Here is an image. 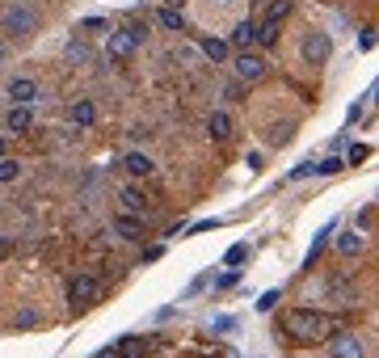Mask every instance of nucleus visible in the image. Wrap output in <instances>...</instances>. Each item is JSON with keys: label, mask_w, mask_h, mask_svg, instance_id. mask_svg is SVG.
<instances>
[{"label": "nucleus", "mask_w": 379, "mask_h": 358, "mask_svg": "<svg viewBox=\"0 0 379 358\" xmlns=\"http://www.w3.org/2000/svg\"><path fill=\"white\" fill-rule=\"evenodd\" d=\"M17 177H21V165H17V161H9V156H5V161H0V186H13V181H17Z\"/></svg>", "instance_id": "5701e85b"}, {"label": "nucleus", "mask_w": 379, "mask_h": 358, "mask_svg": "<svg viewBox=\"0 0 379 358\" xmlns=\"http://www.w3.org/2000/svg\"><path fill=\"white\" fill-rule=\"evenodd\" d=\"M68 118H72L76 127H93V123H97V106H93V101H76Z\"/></svg>", "instance_id": "6ab92c4d"}, {"label": "nucleus", "mask_w": 379, "mask_h": 358, "mask_svg": "<svg viewBox=\"0 0 379 358\" xmlns=\"http://www.w3.org/2000/svg\"><path fill=\"white\" fill-rule=\"evenodd\" d=\"M123 30H127V34H131V38H135V42H139V46H143V42H148V21H135V17H131V21H127V26H123Z\"/></svg>", "instance_id": "bb28decb"}, {"label": "nucleus", "mask_w": 379, "mask_h": 358, "mask_svg": "<svg viewBox=\"0 0 379 358\" xmlns=\"http://www.w3.org/2000/svg\"><path fill=\"white\" fill-rule=\"evenodd\" d=\"M190 358H206V354H190Z\"/></svg>", "instance_id": "a18cd8bd"}, {"label": "nucleus", "mask_w": 379, "mask_h": 358, "mask_svg": "<svg viewBox=\"0 0 379 358\" xmlns=\"http://www.w3.org/2000/svg\"><path fill=\"white\" fill-rule=\"evenodd\" d=\"M261 13H265V21H287V13H291V0H270V5H265Z\"/></svg>", "instance_id": "4be33fe9"}, {"label": "nucleus", "mask_w": 379, "mask_h": 358, "mask_svg": "<svg viewBox=\"0 0 379 358\" xmlns=\"http://www.w3.org/2000/svg\"><path fill=\"white\" fill-rule=\"evenodd\" d=\"M118 202H123V211H131V215H148V194L135 190V186H127V190L118 194Z\"/></svg>", "instance_id": "4468645a"}, {"label": "nucleus", "mask_w": 379, "mask_h": 358, "mask_svg": "<svg viewBox=\"0 0 379 358\" xmlns=\"http://www.w3.org/2000/svg\"><path fill=\"white\" fill-rule=\"evenodd\" d=\"M5 156H9V139H5V135H0V161H5Z\"/></svg>", "instance_id": "58836bf2"}, {"label": "nucleus", "mask_w": 379, "mask_h": 358, "mask_svg": "<svg viewBox=\"0 0 379 358\" xmlns=\"http://www.w3.org/2000/svg\"><path fill=\"white\" fill-rule=\"evenodd\" d=\"M5 30H9V38H30V34L38 30V13H34L30 5H13V9L5 13Z\"/></svg>", "instance_id": "20e7f679"}, {"label": "nucleus", "mask_w": 379, "mask_h": 358, "mask_svg": "<svg viewBox=\"0 0 379 358\" xmlns=\"http://www.w3.org/2000/svg\"><path fill=\"white\" fill-rule=\"evenodd\" d=\"M236 283H240V270H236V266H228V274L215 278V287H220V291H228V287H236Z\"/></svg>", "instance_id": "c85d7f7f"}, {"label": "nucleus", "mask_w": 379, "mask_h": 358, "mask_svg": "<svg viewBox=\"0 0 379 358\" xmlns=\"http://www.w3.org/2000/svg\"><path fill=\"white\" fill-rule=\"evenodd\" d=\"M64 55H68V60H76V64H89V46H85L80 38H72V42L64 46Z\"/></svg>", "instance_id": "393cba45"}, {"label": "nucleus", "mask_w": 379, "mask_h": 358, "mask_svg": "<svg viewBox=\"0 0 379 358\" xmlns=\"http://www.w3.org/2000/svg\"><path fill=\"white\" fill-rule=\"evenodd\" d=\"M228 42H232L236 51H253V46H257V21H236Z\"/></svg>", "instance_id": "9b49d317"}, {"label": "nucleus", "mask_w": 379, "mask_h": 358, "mask_svg": "<svg viewBox=\"0 0 379 358\" xmlns=\"http://www.w3.org/2000/svg\"><path fill=\"white\" fill-rule=\"evenodd\" d=\"M38 97V84L34 80H9V101H13V106H30V101Z\"/></svg>", "instance_id": "f8f14e48"}, {"label": "nucleus", "mask_w": 379, "mask_h": 358, "mask_svg": "<svg viewBox=\"0 0 379 358\" xmlns=\"http://www.w3.org/2000/svg\"><path fill=\"white\" fill-rule=\"evenodd\" d=\"M232 72H236V80L253 84V80H261L270 72V64L257 55V51H236V55H232Z\"/></svg>", "instance_id": "7ed1b4c3"}, {"label": "nucleus", "mask_w": 379, "mask_h": 358, "mask_svg": "<svg viewBox=\"0 0 379 358\" xmlns=\"http://www.w3.org/2000/svg\"><path fill=\"white\" fill-rule=\"evenodd\" d=\"M118 354H123L118 346H110V350H97V358H118Z\"/></svg>", "instance_id": "e433bc0d"}, {"label": "nucleus", "mask_w": 379, "mask_h": 358, "mask_svg": "<svg viewBox=\"0 0 379 358\" xmlns=\"http://www.w3.org/2000/svg\"><path fill=\"white\" fill-rule=\"evenodd\" d=\"M220 228V220H198V224H190V236H198V232H215Z\"/></svg>", "instance_id": "2f4dec72"}, {"label": "nucleus", "mask_w": 379, "mask_h": 358, "mask_svg": "<svg viewBox=\"0 0 379 358\" xmlns=\"http://www.w3.org/2000/svg\"><path fill=\"white\" fill-rule=\"evenodd\" d=\"M0 64H5V42H0Z\"/></svg>", "instance_id": "a19ab883"}, {"label": "nucleus", "mask_w": 379, "mask_h": 358, "mask_svg": "<svg viewBox=\"0 0 379 358\" xmlns=\"http://www.w3.org/2000/svg\"><path fill=\"white\" fill-rule=\"evenodd\" d=\"M329 55H333V38L320 34V30H312V34L303 38V60H308L312 68H324V64H329Z\"/></svg>", "instance_id": "39448f33"}, {"label": "nucleus", "mask_w": 379, "mask_h": 358, "mask_svg": "<svg viewBox=\"0 0 379 358\" xmlns=\"http://www.w3.org/2000/svg\"><path fill=\"white\" fill-rule=\"evenodd\" d=\"M279 299H283V291H279V287H274V291H261V295H257V312H270Z\"/></svg>", "instance_id": "a878e982"}, {"label": "nucleus", "mask_w": 379, "mask_h": 358, "mask_svg": "<svg viewBox=\"0 0 379 358\" xmlns=\"http://www.w3.org/2000/svg\"><path fill=\"white\" fill-rule=\"evenodd\" d=\"M291 135H295V123H279V127H270L265 131V139L274 143V147H283V143H291Z\"/></svg>", "instance_id": "412c9836"}, {"label": "nucleus", "mask_w": 379, "mask_h": 358, "mask_svg": "<svg viewBox=\"0 0 379 358\" xmlns=\"http://www.w3.org/2000/svg\"><path fill=\"white\" fill-rule=\"evenodd\" d=\"M13 249V240H0V258H5V253Z\"/></svg>", "instance_id": "ea45409f"}, {"label": "nucleus", "mask_w": 379, "mask_h": 358, "mask_svg": "<svg viewBox=\"0 0 379 358\" xmlns=\"http://www.w3.org/2000/svg\"><path fill=\"white\" fill-rule=\"evenodd\" d=\"M156 21H160V30H165V34H182L186 30V13L182 9H160Z\"/></svg>", "instance_id": "dca6fc26"}, {"label": "nucleus", "mask_w": 379, "mask_h": 358, "mask_svg": "<svg viewBox=\"0 0 379 358\" xmlns=\"http://www.w3.org/2000/svg\"><path fill=\"white\" fill-rule=\"evenodd\" d=\"M333 232H337V220H333V224H324V228L316 232V240H312V249H308V258H303V266H308V270L316 266V258H320V253H324V244L333 240Z\"/></svg>", "instance_id": "ddd939ff"}, {"label": "nucleus", "mask_w": 379, "mask_h": 358, "mask_svg": "<svg viewBox=\"0 0 379 358\" xmlns=\"http://www.w3.org/2000/svg\"><path fill=\"white\" fill-rule=\"evenodd\" d=\"M105 295V278L101 274H76L72 283H68V308H89V303H97Z\"/></svg>", "instance_id": "f03ea898"}, {"label": "nucleus", "mask_w": 379, "mask_h": 358, "mask_svg": "<svg viewBox=\"0 0 379 358\" xmlns=\"http://www.w3.org/2000/svg\"><path fill=\"white\" fill-rule=\"evenodd\" d=\"M215 9H224V0H215Z\"/></svg>", "instance_id": "37998d69"}, {"label": "nucleus", "mask_w": 379, "mask_h": 358, "mask_svg": "<svg viewBox=\"0 0 379 358\" xmlns=\"http://www.w3.org/2000/svg\"><path fill=\"white\" fill-rule=\"evenodd\" d=\"M123 173L127 177H152L156 165H152V156H143V152H127V156H123Z\"/></svg>", "instance_id": "9d476101"}, {"label": "nucleus", "mask_w": 379, "mask_h": 358, "mask_svg": "<svg viewBox=\"0 0 379 358\" xmlns=\"http://www.w3.org/2000/svg\"><path fill=\"white\" fill-rule=\"evenodd\" d=\"M228 329H236V321H232V316H220V321H215V333H228Z\"/></svg>", "instance_id": "f704fd0d"}, {"label": "nucleus", "mask_w": 379, "mask_h": 358, "mask_svg": "<svg viewBox=\"0 0 379 358\" xmlns=\"http://www.w3.org/2000/svg\"><path fill=\"white\" fill-rule=\"evenodd\" d=\"M30 127H34V110L30 106H9L5 110V131L9 135H26Z\"/></svg>", "instance_id": "6e6552de"}, {"label": "nucleus", "mask_w": 379, "mask_h": 358, "mask_svg": "<svg viewBox=\"0 0 379 358\" xmlns=\"http://www.w3.org/2000/svg\"><path fill=\"white\" fill-rule=\"evenodd\" d=\"M228 358H240V354H236V350H232V354H228Z\"/></svg>", "instance_id": "c03bdc74"}, {"label": "nucleus", "mask_w": 379, "mask_h": 358, "mask_svg": "<svg viewBox=\"0 0 379 358\" xmlns=\"http://www.w3.org/2000/svg\"><path fill=\"white\" fill-rule=\"evenodd\" d=\"M30 325H38V312H30V308L17 312V329H30Z\"/></svg>", "instance_id": "473e14b6"}, {"label": "nucleus", "mask_w": 379, "mask_h": 358, "mask_svg": "<svg viewBox=\"0 0 379 358\" xmlns=\"http://www.w3.org/2000/svg\"><path fill=\"white\" fill-rule=\"evenodd\" d=\"M198 46H202V55H206L211 64H224V60H232V42H228V38H215V34H206Z\"/></svg>", "instance_id": "1a4fd4ad"}, {"label": "nucleus", "mask_w": 379, "mask_h": 358, "mask_svg": "<svg viewBox=\"0 0 379 358\" xmlns=\"http://www.w3.org/2000/svg\"><path fill=\"white\" fill-rule=\"evenodd\" d=\"M375 106H379V84H375Z\"/></svg>", "instance_id": "79ce46f5"}, {"label": "nucleus", "mask_w": 379, "mask_h": 358, "mask_svg": "<svg viewBox=\"0 0 379 358\" xmlns=\"http://www.w3.org/2000/svg\"><path fill=\"white\" fill-rule=\"evenodd\" d=\"M85 30H105V17H85Z\"/></svg>", "instance_id": "c9c22d12"}, {"label": "nucleus", "mask_w": 379, "mask_h": 358, "mask_svg": "<svg viewBox=\"0 0 379 358\" xmlns=\"http://www.w3.org/2000/svg\"><path fill=\"white\" fill-rule=\"evenodd\" d=\"M329 350H333V358H367V346H362V337H354V333H333Z\"/></svg>", "instance_id": "423d86ee"}, {"label": "nucleus", "mask_w": 379, "mask_h": 358, "mask_svg": "<svg viewBox=\"0 0 379 358\" xmlns=\"http://www.w3.org/2000/svg\"><path fill=\"white\" fill-rule=\"evenodd\" d=\"M362 161H367V143H354L350 147V165H362Z\"/></svg>", "instance_id": "72a5a7b5"}, {"label": "nucleus", "mask_w": 379, "mask_h": 358, "mask_svg": "<svg viewBox=\"0 0 379 358\" xmlns=\"http://www.w3.org/2000/svg\"><path fill=\"white\" fill-rule=\"evenodd\" d=\"M362 249H367L362 232H342V236H337V253H342V258H358Z\"/></svg>", "instance_id": "f3484780"}, {"label": "nucleus", "mask_w": 379, "mask_h": 358, "mask_svg": "<svg viewBox=\"0 0 379 358\" xmlns=\"http://www.w3.org/2000/svg\"><path fill=\"white\" fill-rule=\"evenodd\" d=\"M342 169H346V161H342V156H329V161L316 165V177H337Z\"/></svg>", "instance_id": "b1692460"}, {"label": "nucleus", "mask_w": 379, "mask_h": 358, "mask_svg": "<svg viewBox=\"0 0 379 358\" xmlns=\"http://www.w3.org/2000/svg\"><path fill=\"white\" fill-rule=\"evenodd\" d=\"M279 34H283V21H261L257 26V46H279Z\"/></svg>", "instance_id": "aec40b11"}, {"label": "nucleus", "mask_w": 379, "mask_h": 358, "mask_svg": "<svg viewBox=\"0 0 379 358\" xmlns=\"http://www.w3.org/2000/svg\"><path fill=\"white\" fill-rule=\"evenodd\" d=\"M114 232H118V236H127V240H139V236H143V215L123 211V215L114 220Z\"/></svg>", "instance_id": "2eb2a0df"}, {"label": "nucleus", "mask_w": 379, "mask_h": 358, "mask_svg": "<svg viewBox=\"0 0 379 358\" xmlns=\"http://www.w3.org/2000/svg\"><path fill=\"white\" fill-rule=\"evenodd\" d=\"M245 258H249V249H245V244H232V249L224 253V266H240Z\"/></svg>", "instance_id": "cd10ccee"}, {"label": "nucleus", "mask_w": 379, "mask_h": 358, "mask_svg": "<svg viewBox=\"0 0 379 358\" xmlns=\"http://www.w3.org/2000/svg\"><path fill=\"white\" fill-rule=\"evenodd\" d=\"M139 51V42L127 34V30H110V38H105V55H114V60H131Z\"/></svg>", "instance_id": "0eeeda50"}, {"label": "nucleus", "mask_w": 379, "mask_h": 358, "mask_svg": "<svg viewBox=\"0 0 379 358\" xmlns=\"http://www.w3.org/2000/svg\"><path fill=\"white\" fill-rule=\"evenodd\" d=\"M375 42H379L375 30H362V34H358V51H375Z\"/></svg>", "instance_id": "c756f323"}, {"label": "nucleus", "mask_w": 379, "mask_h": 358, "mask_svg": "<svg viewBox=\"0 0 379 358\" xmlns=\"http://www.w3.org/2000/svg\"><path fill=\"white\" fill-rule=\"evenodd\" d=\"M283 333L295 346H320V341H329L337 333V321L324 316V312H316V308H295V312L283 316Z\"/></svg>", "instance_id": "f257e3e1"}, {"label": "nucleus", "mask_w": 379, "mask_h": 358, "mask_svg": "<svg viewBox=\"0 0 379 358\" xmlns=\"http://www.w3.org/2000/svg\"><path fill=\"white\" fill-rule=\"evenodd\" d=\"M206 131H211V139H228V135H232V118H228L224 110H215V114L206 118Z\"/></svg>", "instance_id": "a211bd4d"}, {"label": "nucleus", "mask_w": 379, "mask_h": 358, "mask_svg": "<svg viewBox=\"0 0 379 358\" xmlns=\"http://www.w3.org/2000/svg\"><path fill=\"white\" fill-rule=\"evenodd\" d=\"M316 173V161H303V165H295L291 169V181H299V177H312Z\"/></svg>", "instance_id": "7c9ffc66"}, {"label": "nucleus", "mask_w": 379, "mask_h": 358, "mask_svg": "<svg viewBox=\"0 0 379 358\" xmlns=\"http://www.w3.org/2000/svg\"><path fill=\"white\" fill-rule=\"evenodd\" d=\"M186 0H160V9H182Z\"/></svg>", "instance_id": "4c0bfd02"}, {"label": "nucleus", "mask_w": 379, "mask_h": 358, "mask_svg": "<svg viewBox=\"0 0 379 358\" xmlns=\"http://www.w3.org/2000/svg\"><path fill=\"white\" fill-rule=\"evenodd\" d=\"M0 215H5V207H0Z\"/></svg>", "instance_id": "49530a36"}]
</instances>
